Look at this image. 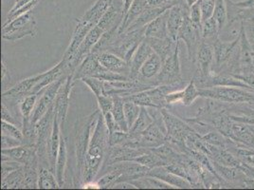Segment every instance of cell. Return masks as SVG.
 <instances>
[{"mask_svg":"<svg viewBox=\"0 0 254 190\" xmlns=\"http://www.w3.org/2000/svg\"><path fill=\"white\" fill-rule=\"evenodd\" d=\"M38 189L40 190H56L60 189L55 173L48 168L41 167L38 175Z\"/></svg>","mask_w":254,"mask_h":190,"instance_id":"31","label":"cell"},{"mask_svg":"<svg viewBox=\"0 0 254 190\" xmlns=\"http://www.w3.org/2000/svg\"><path fill=\"white\" fill-rule=\"evenodd\" d=\"M251 70H252V72H253V73H254V65H253V66H252V67H251Z\"/></svg>","mask_w":254,"mask_h":190,"instance_id":"57","label":"cell"},{"mask_svg":"<svg viewBox=\"0 0 254 190\" xmlns=\"http://www.w3.org/2000/svg\"><path fill=\"white\" fill-rule=\"evenodd\" d=\"M146 8H147L146 0H134L129 11H127L126 16L124 17L123 21L119 27L118 33L121 34V33L126 32L128 29V27L138 18V16L140 15V13Z\"/></svg>","mask_w":254,"mask_h":190,"instance_id":"26","label":"cell"},{"mask_svg":"<svg viewBox=\"0 0 254 190\" xmlns=\"http://www.w3.org/2000/svg\"><path fill=\"white\" fill-rule=\"evenodd\" d=\"M212 17L217 22L218 28H219V33H220L226 27L229 19L227 0H215V8H214Z\"/></svg>","mask_w":254,"mask_h":190,"instance_id":"34","label":"cell"},{"mask_svg":"<svg viewBox=\"0 0 254 190\" xmlns=\"http://www.w3.org/2000/svg\"><path fill=\"white\" fill-rule=\"evenodd\" d=\"M131 135H132V142L129 147H133V148L152 149V148H159L166 143V131L163 130L159 123L156 121H154V123H152L141 133L131 134Z\"/></svg>","mask_w":254,"mask_h":190,"instance_id":"8","label":"cell"},{"mask_svg":"<svg viewBox=\"0 0 254 190\" xmlns=\"http://www.w3.org/2000/svg\"><path fill=\"white\" fill-rule=\"evenodd\" d=\"M1 121L11 123L15 126H19V123L11 116L10 110H9L8 106L5 105V103H2V105H1Z\"/></svg>","mask_w":254,"mask_h":190,"instance_id":"49","label":"cell"},{"mask_svg":"<svg viewBox=\"0 0 254 190\" xmlns=\"http://www.w3.org/2000/svg\"><path fill=\"white\" fill-rule=\"evenodd\" d=\"M100 66L98 60V56L95 53H90L85 59L78 66L73 74V79L75 81L81 80L83 77L92 76L95 74L96 70Z\"/></svg>","mask_w":254,"mask_h":190,"instance_id":"25","label":"cell"},{"mask_svg":"<svg viewBox=\"0 0 254 190\" xmlns=\"http://www.w3.org/2000/svg\"><path fill=\"white\" fill-rule=\"evenodd\" d=\"M239 37L233 41H223L219 38H216L214 40V62L217 67H221L223 64L230 60V57L233 55L235 47L238 45Z\"/></svg>","mask_w":254,"mask_h":190,"instance_id":"19","label":"cell"},{"mask_svg":"<svg viewBox=\"0 0 254 190\" xmlns=\"http://www.w3.org/2000/svg\"><path fill=\"white\" fill-rule=\"evenodd\" d=\"M253 63H254V58H253Z\"/></svg>","mask_w":254,"mask_h":190,"instance_id":"59","label":"cell"},{"mask_svg":"<svg viewBox=\"0 0 254 190\" xmlns=\"http://www.w3.org/2000/svg\"><path fill=\"white\" fill-rule=\"evenodd\" d=\"M110 1V5L116 6L118 8H122L124 7V1L123 0H109Z\"/></svg>","mask_w":254,"mask_h":190,"instance_id":"55","label":"cell"},{"mask_svg":"<svg viewBox=\"0 0 254 190\" xmlns=\"http://www.w3.org/2000/svg\"><path fill=\"white\" fill-rule=\"evenodd\" d=\"M250 127H251V128L254 131V126H250Z\"/></svg>","mask_w":254,"mask_h":190,"instance_id":"58","label":"cell"},{"mask_svg":"<svg viewBox=\"0 0 254 190\" xmlns=\"http://www.w3.org/2000/svg\"><path fill=\"white\" fill-rule=\"evenodd\" d=\"M1 65H2V73H1V79L2 81L4 82L6 77L9 75V71H8V68H7V65L5 63L4 59H2L1 61Z\"/></svg>","mask_w":254,"mask_h":190,"instance_id":"53","label":"cell"},{"mask_svg":"<svg viewBox=\"0 0 254 190\" xmlns=\"http://www.w3.org/2000/svg\"><path fill=\"white\" fill-rule=\"evenodd\" d=\"M201 97L223 103L254 104V92L237 87H211L199 89Z\"/></svg>","mask_w":254,"mask_h":190,"instance_id":"2","label":"cell"},{"mask_svg":"<svg viewBox=\"0 0 254 190\" xmlns=\"http://www.w3.org/2000/svg\"><path fill=\"white\" fill-rule=\"evenodd\" d=\"M140 109H141V106H138L136 103L129 100H125V116H126L127 126L129 127V129L137 120V118L139 115Z\"/></svg>","mask_w":254,"mask_h":190,"instance_id":"38","label":"cell"},{"mask_svg":"<svg viewBox=\"0 0 254 190\" xmlns=\"http://www.w3.org/2000/svg\"><path fill=\"white\" fill-rule=\"evenodd\" d=\"M145 27L118 34L106 52L115 53L130 65L138 46L145 39Z\"/></svg>","mask_w":254,"mask_h":190,"instance_id":"4","label":"cell"},{"mask_svg":"<svg viewBox=\"0 0 254 190\" xmlns=\"http://www.w3.org/2000/svg\"><path fill=\"white\" fill-rule=\"evenodd\" d=\"M97 56L100 64L107 70L129 77L130 65L119 55L111 52H103V53H98Z\"/></svg>","mask_w":254,"mask_h":190,"instance_id":"15","label":"cell"},{"mask_svg":"<svg viewBox=\"0 0 254 190\" xmlns=\"http://www.w3.org/2000/svg\"><path fill=\"white\" fill-rule=\"evenodd\" d=\"M36 34L37 25L32 11L23 13L2 26V38L7 41L13 42L26 36L35 37Z\"/></svg>","mask_w":254,"mask_h":190,"instance_id":"5","label":"cell"},{"mask_svg":"<svg viewBox=\"0 0 254 190\" xmlns=\"http://www.w3.org/2000/svg\"><path fill=\"white\" fill-rule=\"evenodd\" d=\"M1 131H2V135L15 138L17 140H20L23 143V139H24L23 131L20 130L17 126L5 121H1Z\"/></svg>","mask_w":254,"mask_h":190,"instance_id":"41","label":"cell"},{"mask_svg":"<svg viewBox=\"0 0 254 190\" xmlns=\"http://www.w3.org/2000/svg\"><path fill=\"white\" fill-rule=\"evenodd\" d=\"M183 90H184V95H183L181 104L184 106H190L197 98L201 97L199 89L197 88V86L195 85L193 80L190 81V83L187 85Z\"/></svg>","mask_w":254,"mask_h":190,"instance_id":"39","label":"cell"},{"mask_svg":"<svg viewBox=\"0 0 254 190\" xmlns=\"http://www.w3.org/2000/svg\"><path fill=\"white\" fill-rule=\"evenodd\" d=\"M245 31L247 33V37L249 41L252 44V46H254V23L248 25V28L245 29Z\"/></svg>","mask_w":254,"mask_h":190,"instance_id":"51","label":"cell"},{"mask_svg":"<svg viewBox=\"0 0 254 190\" xmlns=\"http://www.w3.org/2000/svg\"><path fill=\"white\" fill-rule=\"evenodd\" d=\"M199 69V76H208L212 74L211 67L214 61V51L213 46H211L209 43L201 41L196 53V59Z\"/></svg>","mask_w":254,"mask_h":190,"instance_id":"16","label":"cell"},{"mask_svg":"<svg viewBox=\"0 0 254 190\" xmlns=\"http://www.w3.org/2000/svg\"><path fill=\"white\" fill-rule=\"evenodd\" d=\"M74 83L73 74H68L65 81L60 88L56 96V99L54 101L55 116L57 117L61 126H63L66 119L68 106H69V97H70V93H71L72 87L74 86Z\"/></svg>","mask_w":254,"mask_h":190,"instance_id":"11","label":"cell"},{"mask_svg":"<svg viewBox=\"0 0 254 190\" xmlns=\"http://www.w3.org/2000/svg\"><path fill=\"white\" fill-rule=\"evenodd\" d=\"M66 160H67L66 145L63 136H61V143H60V148H59L58 156L56 160V169H55V175H56L60 189H62L64 185V169L66 166Z\"/></svg>","mask_w":254,"mask_h":190,"instance_id":"27","label":"cell"},{"mask_svg":"<svg viewBox=\"0 0 254 190\" xmlns=\"http://www.w3.org/2000/svg\"><path fill=\"white\" fill-rule=\"evenodd\" d=\"M48 71L44 72L42 74H36L26 78L20 81L19 83L11 87L10 90H7L2 93L3 99H10V100H20L26 95H31L32 90L37 86V84L42 80L43 78L47 75Z\"/></svg>","mask_w":254,"mask_h":190,"instance_id":"12","label":"cell"},{"mask_svg":"<svg viewBox=\"0 0 254 190\" xmlns=\"http://www.w3.org/2000/svg\"><path fill=\"white\" fill-rule=\"evenodd\" d=\"M81 81L83 83H85L90 89V91L95 95L96 97L106 95L105 94V81L104 80L96 78V77L86 76V77H83L81 79Z\"/></svg>","mask_w":254,"mask_h":190,"instance_id":"40","label":"cell"},{"mask_svg":"<svg viewBox=\"0 0 254 190\" xmlns=\"http://www.w3.org/2000/svg\"><path fill=\"white\" fill-rule=\"evenodd\" d=\"M154 121L155 120L150 113L148 108L146 106H141L139 115L133 124V126L130 127L129 132L131 134H139L142 131H144L152 123H154Z\"/></svg>","mask_w":254,"mask_h":190,"instance_id":"32","label":"cell"},{"mask_svg":"<svg viewBox=\"0 0 254 190\" xmlns=\"http://www.w3.org/2000/svg\"><path fill=\"white\" fill-rule=\"evenodd\" d=\"M148 150V148H133L129 146H114L109 147L104 167L120 162L133 161L134 159L142 155Z\"/></svg>","mask_w":254,"mask_h":190,"instance_id":"13","label":"cell"},{"mask_svg":"<svg viewBox=\"0 0 254 190\" xmlns=\"http://www.w3.org/2000/svg\"><path fill=\"white\" fill-rule=\"evenodd\" d=\"M201 28L193 25L190 18V11L186 13L183 24L178 34V41L183 40L188 52V57L191 61H195L198 46L200 44Z\"/></svg>","mask_w":254,"mask_h":190,"instance_id":"9","label":"cell"},{"mask_svg":"<svg viewBox=\"0 0 254 190\" xmlns=\"http://www.w3.org/2000/svg\"><path fill=\"white\" fill-rule=\"evenodd\" d=\"M198 0H185V2L187 3V5L189 6V7H190L192 4H194L195 2H197Z\"/></svg>","mask_w":254,"mask_h":190,"instance_id":"56","label":"cell"},{"mask_svg":"<svg viewBox=\"0 0 254 190\" xmlns=\"http://www.w3.org/2000/svg\"><path fill=\"white\" fill-rule=\"evenodd\" d=\"M162 65L163 61L159 54L156 53H152L149 56L148 59L145 61V63L141 67L138 76V80L141 81L142 79L150 80L156 78L162 68Z\"/></svg>","mask_w":254,"mask_h":190,"instance_id":"23","label":"cell"},{"mask_svg":"<svg viewBox=\"0 0 254 190\" xmlns=\"http://www.w3.org/2000/svg\"><path fill=\"white\" fill-rule=\"evenodd\" d=\"M60 123L57 119V117L54 116V121H53V131L52 135L49 141L48 145V151H49V161H50V169L52 171L55 173V169H56V160L58 156V151L60 148V143H61V132H60Z\"/></svg>","mask_w":254,"mask_h":190,"instance_id":"20","label":"cell"},{"mask_svg":"<svg viewBox=\"0 0 254 190\" xmlns=\"http://www.w3.org/2000/svg\"><path fill=\"white\" fill-rule=\"evenodd\" d=\"M25 181V167L24 165L20 168L11 171L4 179L1 181V189H23Z\"/></svg>","mask_w":254,"mask_h":190,"instance_id":"28","label":"cell"},{"mask_svg":"<svg viewBox=\"0 0 254 190\" xmlns=\"http://www.w3.org/2000/svg\"><path fill=\"white\" fill-rule=\"evenodd\" d=\"M168 10L160 14L155 20L150 22L145 27V37L167 38L170 37L167 29Z\"/></svg>","mask_w":254,"mask_h":190,"instance_id":"22","label":"cell"},{"mask_svg":"<svg viewBox=\"0 0 254 190\" xmlns=\"http://www.w3.org/2000/svg\"><path fill=\"white\" fill-rule=\"evenodd\" d=\"M234 155L241 161L254 168V149L249 148H237L233 150Z\"/></svg>","mask_w":254,"mask_h":190,"instance_id":"42","label":"cell"},{"mask_svg":"<svg viewBox=\"0 0 254 190\" xmlns=\"http://www.w3.org/2000/svg\"><path fill=\"white\" fill-rule=\"evenodd\" d=\"M124 1V7H123V19L126 16L127 11H129L131 5L133 4L134 0H123Z\"/></svg>","mask_w":254,"mask_h":190,"instance_id":"52","label":"cell"},{"mask_svg":"<svg viewBox=\"0 0 254 190\" xmlns=\"http://www.w3.org/2000/svg\"><path fill=\"white\" fill-rule=\"evenodd\" d=\"M190 18L193 25L201 28L202 13L199 0L190 7Z\"/></svg>","mask_w":254,"mask_h":190,"instance_id":"45","label":"cell"},{"mask_svg":"<svg viewBox=\"0 0 254 190\" xmlns=\"http://www.w3.org/2000/svg\"><path fill=\"white\" fill-rule=\"evenodd\" d=\"M133 161L150 169L159 168V167H165L167 165L166 162L160 158L159 155L156 152H154L152 149H148L145 153L134 159Z\"/></svg>","mask_w":254,"mask_h":190,"instance_id":"33","label":"cell"},{"mask_svg":"<svg viewBox=\"0 0 254 190\" xmlns=\"http://www.w3.org/2000/svg\"><path fill=\"white\" fill-rule=\"evenodd\" d=\"M112 96H113L114 104H113L111 112L115 118L118 125L121 127V129L123 131L128 132L129 127L127 126V120H126V116H125V100H124V97L116 95H112Z\"/></svg>","mask_w":254,"mask_h":190,"instance_id":"30","label":"cell"},{"mask_svg":"<svg viewBox=\"0 0 254 190\" xmlns=\"http://www.w3.org/2000/svg\"><path fill=\"white\" fill-rule=\"evenodd\" d=\"M109 147V132L104 116L101 113L94 127L84 160L81 177L85 184L95 179L103 168Z\"/></svg>","mask_w":254,"mask_h":190,"instance_id":"1","label":"cell"},{"mask_svg":"<svg viewBox=\"0 0 254 190\" xmlns=\"http://www.w3.org/2000/svg\"><path fill=\"white\" fill-rule=\"evenodd\" d=\"M148 176L161 180L174 187L175 189H191L193 186L188 180L184 179L177 174H174L165 169V167H159L150 169Z\"/></svg>","mask_w":254,"mask_h":190,"instance_id":"17","label":"cell"},{"mask_svg":"<svg viewBox=\"0 0 254 190\" xmlns=\"http://www.w3.org/2000/svg\"><path fill=\"white\" fill-rule=\"evenodd\" d=\"M145 41L148 43L153 49L154 53L159 54L162 61H164L173 51L179 41H174L171 37L167 38H154V37H145Z\"/></svg>","mask_w":254,"mask_h":190,"instance_id":"24","label":"cell"},{"mask_svg":"<svg viewBox=\"0 0 254 190\" xmlns=\"http://www.w3.org/2000/svg\"><path fill=\"white\" fill-rule=\"evenodd\" d=\"M184 95V90H176L169 93L166 95L165 100L167 105H175V104H181Z\"/></svg>","mask_w":254,"mask_h":190,"instance_id":"47","label":"cell"},{"mask_svg":"<svg viewBox=\"0 0 254 190\" xmlns=\"http://www.w3.org/2000/svg\"><path fill=\"white\" fill-rule=\"evenodd\" d=\"M190 11V7L184 1L178 5L173 6L168 10L167 17V29L169 36L174 40L178 41V34L183 24L186 13Z\"/></svg>","mask_w":254,"mask_h":190,"instance_id":"14","label":"cell"},{"mask_svg":"<svg viewBox=\"0 0 254 190\" xmlns=\"http://www.w3.org/2000/svg\"><path fill=\"white\" fill-rule=\"evenodd\" d=\"M23 143H22L20 140H17L15 138L9 137V136H6V135H2V137H1V147H2V149L14 148V147L20 146Z\"/></svg>","mask_w":254,"mask_h":190,"instance_id":"48","label":"cell"},{"mask_svg":"<svg viewBox=\"0 0 254 190\" xmlns=\"http://www.w3.org/2000/svg\"><path fill=\"white\" fill-rule=\"evenodd\" d=\"M201 9L202 22L210 19L213 15L215 8V0H199Z\"/></svg>","mask_w":254,"mask_h":190,"instance_id":"43","label":"cell"},{"mask_svg":"<svg viewBox=\"0 0 254 190\" xmlns=\"http://www.w3.org/2000/svg\"><path fill=\"white\" fill-rule=\"evenodd\" d=\"M40 95H28L22 98L19 103V110L22 119H30Z\"/></svg>","mask_w":254,"mask_h":190,"instance_id":"35","label":"cell"},{"mask_svg":"<svg viewBox=\"0 0 254 190\" xmlns=\"http://www.w3.org/2000/svg\"><path fill=\"white\" fill-rule=\"evenodd\" d=\"M101 110H96L91 115L85 118L84 124L77 132L76 137V157H77V169L81 175L84 160H85V153L87 150V147L89 145L90 139L92 136L94 127H95L98 118L101 114Z\"/></svg>","mask_w":254,"mask_h":190,"instance_id":"7","label":"cell"},{"mask_svg":"<svg viewBox=\"0 0 254 190\" xmlns=\"http://www.w3.org/2000/svg\"><path fill=\"white\" fill-rule=\"evenodd\" d=\"M169 7L162 6V7H147L144 11L140 13L138 18L133 22L127 29L126 32L135 31L141 28H144L147 26L150 22L155 20L157 17H159L160 14L169 10Z\"/></svg>","mask_w":254,"mask_h":190,"instance_id":"21","label":"cell"},{"mask_svg":"<svg viewBox=\"0 0 254 190\" xmlns=\"http://www.w3.org/2000/svg\"><path fill=\"white\" fill-rule=\"evenodd\" d=\"M235 110H237V114L229 115L232 120L249 126H254V108L245 106L237 107Z\"/></svg>","mask_w":254,"mask_h":190,"instance_id":"36","label":"cell"},{"mask_svg":"<svg viewBox=\"0 0 254 190\" xmlns=\"http://www.w3.org/2000/svg\"><path fill=\"white\" fill-rule=\"evenodd\" d=\"M96 98H97L98 105H99L102 114H106L107 112L112 110L113 104H114V100H113L112 95H101V96H98Z\"/></svg>","mask_w":254,"mask_h":190,"instance_id":"44","label":"cell"},{"mask_svg":"<svg viewBox=\"0 0 254 190\" xmlns=\"http://www.w3.org/2000/svg\"><path fill=\"white\" fill-rule=\"evenodd\" d=\"M232 2V1H231ZM233 6L238 7L240 9H250V10H254V0H242L239 2H232Z\"/></svg>","mask_w":254,"mask_h":190,"instance_id":"50","label":"cell"},{"mask_svg":"<svg viewBox=\"0 0 254 190\" xmlns=\"http://www.w3.org/2000/svg\"><path fill=\"white\" fill-rule=\"evenodd\" d=\"M160 111L166 129V143L170 144L175 149L180 148L184 152L186 148V140L190 133L193 132L192 128L183 120L172 114L166 107L160 108Z\"/></svg>","mask_w":254,"mask_h":190,"instance_id":"3","label":"cell"},{"mask_svg":"<svg viewBox=\"0 0 254 190\" xmlns=\"http://www.w3.org/2000/svg\"><path fill=\"white\" fill-rule=\"evenodd\" d=\"M1 155V161L12 160L22 165H36L39 163L36 147L25 144L14 148L2 149Z\"/></svg>","mask_w":254,"mask_h":190,"instance_id":"10","label":"cell"},{"mask_svg":"<svg viewBox=\"0 0 254 190\" xmlns=\"http://www.w3.org/2000/svg\"><path fill=\"white\" fill-rule=\"evenodd\" d=\"M212 167L214 168L215 171L222 178H224V180L229 181V182H234V181H238V180L243 181L247 177L241 169H239L238 168L224 166L216 161L212 162Z\"/></svg>","mask_w":254,"mask_h":190,"instance_id":"29","label":"cell"},{"mask_svg":"<svg viewBox=\"0 0 254 190\" xmlns=\"http://www.w3.org/2000/svg\"><path fill=\"white\" fill-rule=\"evenodd\" d=\"M242 186H243L244 188H247V189H254V179L246 177L243 180Z\"/></svg>","mask_w":254,"mask_h":190,"instance_id":"54","label":"cell"},{"mask_svg":"<svg viewBox=\"0 0 254 190\" xmlns=\"http://www.w3.org/2000/svg\"><path fill=\"white\" fill-rule=\"evenodd\" d=\"M103 116H104V119H105L106 127L108 129L109 134H111V133H113L115 131H123L121 129L120 126L118 125V123H117V121L115 120V118L113 116L111 111L107 112L106 114H103Z\"/></svg>","mask_w":254,"mask_h":190,"instance_id":"46","label":"cell"},{"mask_svg":"<svg viewBox=\"0 0 254 190\" xmlns=\"http://www.w3.org/2000/svg\"><path fill=\"white\" fill-rule=\"evenodd\" d=\"M219 35V28L216 20L211 17L206 21L202 22L201 24V37L203 39L210 40V39H216Z\"/></svg>","mask_w":254,"mask_h":190,"instance_id":"37","label":"cell"},{"mask_svg":"<svg viewBox=\"0 0 254 190\" xmlns=\"http://www.w3.org/2000/svg\"><path fill=\"white\" fill-rule=\"evenodd\" d=\"M154 84L156 86L183 85L180 60V41L177 44L173 53L163 61L162 68L158 76L155 78Z\"/></svg>","mask_w":254,"mask_h":190,"instance_id":"6","label":"cell"},{"mask_svg":"<svg viewBox=\"0 0 254 190\" xmlns=\"http://www.w3.org/2000/svg\"><path fill=\"white\" fill-rule=\"evenodd\" d=\"M153 53H154L153 49L151 48V46L149 45L148 43L145 41V39L140 43V45L138 46L136 53L131 60V63H130L129 77L131 79L138 78L141 67L143 66V64L145 63V61L148 59L149 56Z\"/></svg>","mask_w":254,"mask_h":190,"instance_id":"18","label":"cell"}]
</instances>
